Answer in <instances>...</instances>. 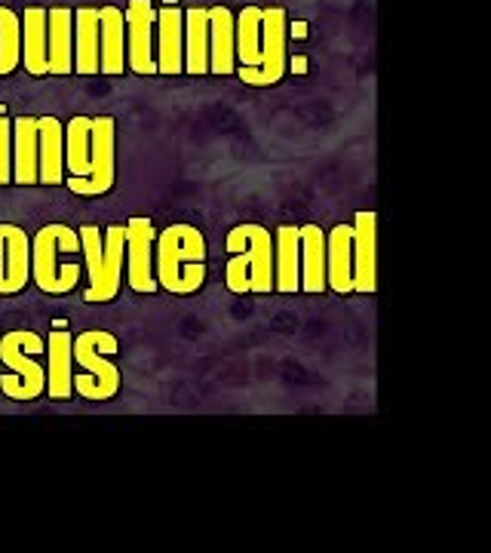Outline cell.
<instances>
[{
	"label": "cell",
	"mask_w": 491,
	"mask_h": 553,
	"mask_svg": "<svg viewBox=\"0 0 491 553\" xmlns=\"http://www.w3.org/2000/svg\"><path fill=\"white\" fill-rule=\"evenodd\" d=\"M209 246L197 224L172 221L153 240V276L169 295H197L206 283Z\"/></svg>",
	"instance_id": "cell-1"
},
{
	"label": "cell",
	"mask_w": 491,
	"mask_h": 553,
	"mask_svg": "<svg viewBox=\"0 0 491 553\" xmlns=\"http://www.w3.org/2000/svg\"><path fill=\"white\" fill-rule=\"evenodd\" d=\"M224 286L233 295H273V234L261 221L233 224L224 237Z\"/></svg>",
	"instance_id": "cell-2"
},
{
	"label": "cell",
	"mask_w": 491,
	"mask_h": 553,
	"mask_svg": "<svg viewBox=\"0 0 491 553\" xmlns=\"http://www.w3.org/2000/svg\"><path fill=\"white\" fill-rule=\"evenodd\" d=\"M80 252H83L86 274V304H108L120 295L123 274H126V228L123 224H80Z\"/></svg>",
	"instance_id": "cell-3"
},
{
	"label": "cell",
	"mask_w": 491,
	"mask_h": 553,
	"mask_svg": "<svg viewBox=\"0 0 491 553\" xmlns=\"http://www.w3.org/2000/svg\"><path fill=\"white\" fill-rule=\"evenodd\" d=\"M77 255L80 252V237L77 228L61 221H49L44 228H37V234L31 237V283L37 286L44 295H71L80 286L83 276V264L74 261H61V255Z\"/></svg>",
	"instance_id": "cell-4"
},
{
	"label": "cell",
	"mask_w": 491,
	"mask_h": 553,
	"mask_svg": "<svg viewBox=\"0 0 491 553\" xmlns=\"http://www.w3.org/2000/svg\"><path fill=\"white\" fill-rule=\"evenodd\" d=\"M120 342L114 332L86 329L74 335V363L83 372L74 375V394L92 399V403H108L123 387V372L114 363Z\"/></svg>",
	"instance_id": "cell-5"
},
{
	"label": "cell",
	"mask_w": 491,
	"mask_h": 553,
	"mask_svg": "<svg viewBox=\"0 0 491 553\" xmlns=\"http://www.w3.org/2000/svg\"><path fill=\"white\" fill-rule=\"evenodd\" d=\"M44 351L46 342L31 329H13L0 335V363L9 369L0 375V394L16 403H31V399L44 397L46 366L40 363Z\"/></svg>",
	"instance_id": "cell-6"
},
{
	"label": "cell",
	"mask_w": 491,
	"mask_h": 553,
	"mask_svg": "<svg viewBox=\"0 0 491 553\" xmlns=\"http://www.w3.org/2000/svg\"><path fill=\"white\" fill-rule=\"evenodd\" d=\"M74 197H105L114 188V126L108 117L92 120L89 132V172L83 179H65Z\"/></svg>",
	"instance_id": "cell-7"
},
{
	"label": "cell",
	"mask_w": 491,
	"mask_h": 553,
	"mask_svg": "<svg viewBox=\"0 0 491 553\" xmlns=\"http://www.w3.org/2000/svg\"><path fill=\"white\" fill-rule=\"evenodd\" d=\"M126 228V286L138 295H157V276H153V240L157 224L148 215H132L123 224Z\"/></svg>",
	"instance_id": "cell-8"
},
{
	"label": "cell",
	"mask_w": 491,
	"mask_h": 553,
	"mask_svg": "<svg viewBox=\"0 0 491 553\" xmlns=\"http://www.w3.org/2000/svg\"><path fill=\"white\" fill-rule=\"evenodd\" d=\"M31 283V234L13 221H0V299L25 292Z\"/></svg>",
	"instance_id": "cell-9"
},
{
	"label": "cell",
	"mask_w": 491,
	"mask_h": 553,
	"mask_svg": "<svg viewBox=\"0 0 491 553\" xmlns=\"http://www.w3.org/2000/svg\"><path fill=\"white\" fill-rule=\"evenodd\" d=\"M353 295L378 292V212L360 209L353 215Z\"/></svg>",
	"instance_id": "cell-10"
},
{
	"label": "cell",
	"mask_w": 491,
	"mask_h": 553,
	"mask_svg": "<svg viewBox=\"0 0 491 553\" xmlns=\"http://www.w3.org/2000/svg\"><path fill=\"white\" fill-rule=\"evenodd\" d=\"M46 342V397L71 399L74 397V335L65 320H56Z\"/></svg>",
	"instance_id": "cell-11"
},
{
	"label": "cell",
	"mask_w": 491,
	"mask_h": 553,
	"mask_svg": "<svg viewBox=\"0 0 491 553\" xmlns=\"http://www.w3.org/2000/svg\"><path fill=\"white\" fill-rule=\"evenodd\" d=\"M325 283L335 295H353V224L338 221L325 231Z\"/></svg>",
	"instance_id": "cell-12"
},
{
	"label": "cell",
	"mask_w": 491,
	"mask_h": 553,
	"mask_svg": "<svg viewBox=\"0 0 491 553\" xmlns=\"http://www.w3.org/2000/svg\"><path fill=\"white\" fill-rule=\"evenodd\" d=\"M298 255H301V292L323 295L325 283V231L316 221L298 224Z\"/></svg>",
	"instance_id": "cell-13"
},
{
	"label": "cell",
	"mask_w": 491,
	"mask_h": 553,
	"mask_svg": "<svg viewBox=\"0 0 491 553\" xmlns=\"http://www.w3.org/2000/svg\"><path fill=\"white\" fill-rule=\"evenodd\" d=\"M273 292H301V255H298V224H280L273 231Z\"/></svg>",
	"instance_id": "cell-14"
},
{
	"label": "cell",
	"mask_w": 491,
	"mask_h": 553,
	"mask_svg": "<svg viewBox=\"0 0 491 553\" xmlns=\"http://www.w3.org/2000/svg\"><path fill=\"white\" fill-rule=\"evenodd\" d=\"M37 181L61 184L65 181V154L56 120H40V148H37Z\"/></svg>",
	"instance_id": "cell-15"
},
{
	"label": "cell",
	"mask_w": 491,
	"mask_h": 553,
	"mask_svg": "<svg viewBox=\"0 0 491 553\" xmlns=\"http://www.w3.org/2000/svg\"><path fill=\"white\" fill-rule=\"evenodd\" d=\"M31 123L34 120H19L16 126V157H13L16 184H37V141Z\"/></svg>",
	"instance_id": "cell-16"
},
{
	"label": "cell",
	"mask_w": 491,
	"mask_h": 553,
	"mask_svg": "<svg viewBox=\"0 0 491 553\" xmlns=\"http://www.w3.org/2000/svg\"><path fill=\"white\" fill-rule=\"evenodd\" d=\"M89 132L92 120H71L68 126V148H65V166L71 176L68 179H83L89 172Z\"/></svg>",
	"instance_id": "cell-17"
},
{
	"label": "cell",
	"mask_w": 491,
	"mask_h": 553,
	"mask_svg": "<svg viewBox=\"0 0 491 553\" xmlns=\"http://www.w3.org/2000/svg\"><path fill=\"white\" fill-rule=\"evenodd\" d=\"M13 181V163H9V145H6V120H0V184Z\"/></svg>",
	"instance_id": "cell-18"
}]
</instances>
